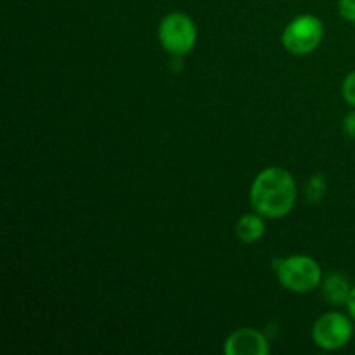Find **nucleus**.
<instances>
[{"label": "nucleus", "mask_w": 355, "mask_h": 355, "mask_svg": "<svg viewBox=\"0 0 355 355\" xmlns=\"http://www.w3.org/2000/svg\"><path fill=\"white\" fill-rule=\"evenodd\" d=\"M324 37V26L321 19L312 14L298 16L284 28L283 45L295 55H307L319 47Z\"/></svg>", "instance_id": "4"}, {"label": "nucleus", "mask_w": 355, "mask_h": 355, "mask_svg": "<svg viewBox=\"0 0 355 355\" xmlns=\"http://www.w3.org/2000/svg\"><path fill=\"white\" fill-rule=\"evenodd\" d=\"M227 355H269L270 345L266 336L252 328H241L225 340Z\"/></svg>", "instance_id": "6"}, {"label": "nucleus", "mask_w": 355, "mask_h": 355, "mask_svg": "<svg viewBox=\"0 0 355 355\" xmlns=\"http://www.w3.org/2000/svg\"><path fill=\"white\" fill-rule=\"evenodd\" d=\"M343 128H345V134L349 137L355 139V111L345 116V123H343Z\"/></svg>", "instance_id": "11"}, {"label": "nucleus", "mask_w": 355, "mask_h": 355, "mask_svg": "<svg viewBox=\"0 0 355 355\" xmlns=\"http://www.w3.org/2000/svg\"><path fill=\"white\" fill-rule=\"evenodd\" d=\"M266 232V224L260 214H246L236 224V234L246 245L257 243Z\"/></svg>", "instance_id": "7"}, {"label": "nucleus", "mask_w": 355, "mask_h": 355, "mask_svg": "<svg viewBox=\"0 0 355 355\" xmlns=\"http://www.w3.org/2000/svg\"><path fill=\"white\" fill-rule=\"evenodd\" d=\"M342 94H343V99L350 104V106L355 110V71L347 75V78L343 80V85H342Z\"/></svg>", "instance_id": "9"}, {"label": "nucleus", "mask_w": 355, "mask_h": 355, "mask_svg": "<svg viewBox=\"0 0 355 355\" xmlns=\"http://www.w3.org/2000/svg\"><path fill=\"white\" fill-rule=\"evenodd\" d=\"M350 290L352 286L349 284V281L340 274H333L324 283V297L333 304H347Z\"/></svg>", "instance_id": "8"}, {"label": "nucleus", "mask_w": 355, "mask_h": 355, "mask_svg": "<svg viewBox=\"0 0 355 355\" xmlns=\"http://www.w3.org/2000/svg\"><path fill=\"white\" fill-rule=\"evenodd\" d=\"M347 309H349L350 318L355 321V284L352 286V290H350L349 298H347Z\"/></svg>", "instance_id": "12"}, {"label": "nucleus", "mask_w": 355, "mask_h": 355, "mask_svg": "<svg viewBox=\"0 0 355 355\" xmlns=\"http://www.w3.org/2000/svg\"><path fill=\"white\" fill-rule=\"evenodd\" d=\"M354 338L352 318L340 312H326L312 326V340L324 350H340Z\"/></svg>", "instance_id": "5"}, {"label": "nucleus", "mask_w": 355, "mask_h": 355, "mask_svg": "<svg viewBox=\"0 0 355 355\" xmlns=\"http://www.w3.org/2000/svg\"><path fill=\"white\" fill-rule=\"evenodd\" d=\"M159 42L168 54L186 55L196 45V24L187 14L170 12L159 23Z\"/></svg>", "instance_id": "3"}, {"label": "nucleus", "mask_w": 355, "mask_h": 355, "mask_svg": "<svg viewBox=\"0 0 355 355\" xmlns=\"http://www.w3.org/2000/svg\"><path fill=\"white\" fill-rule=\"evenodd\" d=\"M338 12L343 19L355 23V0H338Z\"/></svg>", "instance_id": "10"}, {"label": "nucleus", "mask_w": 355, "mask_h": 355, "mask_svg": "<svg viewBox=\"0 0 355 355\" xmlns=\"http://www.w3.org/2000/svg\"><path fill=\"white\" fill-rule=\"evenodd\" d=\"M250 201L262 217L283 218L293 210L297 201V184L288 170L269 166L253 180Z\"/></svg>", "instance_id": "1"}, {"label": "nucleus", "mask_w": 355, "mask_h": 355, "mask_svg": "<svg viewBox=\"0 0 355 355\" xmlns=\"http://www.w3.org/2000/svg\"><path fill=\"white\" fill-rule=\"evenodd\" d=\"M279 283L295 293H309L321 283V266L309 255H291L276 263Z\"/></svg>", "instance_id": "2"}]
</instances>
